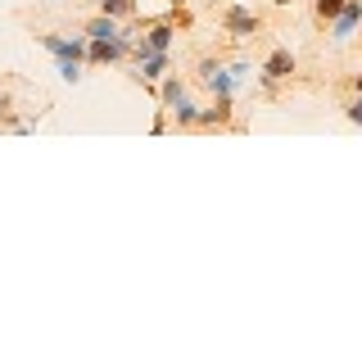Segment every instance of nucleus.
I'll return each instance as SVG.
<instances>
[{
  "label": "nucleus",
  "instance_id": "6e6552de",
  "mask_svg": "<svg viewBox=\"0 0 362 362\" xmlns=\"http://www.w3.org/2000/svg\"><path fill=\"white\" fill-rule=\"evenodd\" d=\"M136 68H141V82H158V77L168 73V68H173V54L168 50H154V54H136Z\"/></svg>",
  "mask_w": 362,
  "mask_h": 362
},
{
  "label": "nucleus",
  "instance_id": "f257e3e1",
  "mask_svg": "<svg viewBox=\"0 0 362 362\" xmlns=\"http://www.w3.org/2000/svg\"><path fill=\"white\" fill-rule=\"evenodd\" d=\"M222 32L226 37H235V41H249V37H258V32H263V18L254 14V9H245V5H226L222 9Z\"/></svg>",
  "mask_w": 362,
  "mask_h": 362
},
{
  "label": "nucleus",
  "instance_id": "4468645a",
  "mask_svg": "<svg viewBox=\"0 0 362 362\" xmlns=\"http://www.w3.org/2000/svg\"><path fill=\"white\" fill-rule=\"evenodd\" d=\"M59 68H54V73L64 77V82H82V59H54Z\"/></svg>",
  "mask_w": 362,
  "mask_h": 362
},
{
  "label": "nucleus",
  "instance_id": "f03ea898",
  "mask_svg": "<svg viewBox=\"0 0 362 362\" xmlns=\"http://www.w3.org/2000/svg\"><path fill=\"white\" fill-rule=\"evenodd\" d=\"M37 45L45 54H54V59H82L86 64V32H77V37H68V32H41Z\"/></svg>",
  "mask_w": 362,
  "mask_h": 362
},
{
  "label": "nucleus",
  "instance_id": "aec40b11",
  "mask_svg": "<svg viewBox=\"0 0 362 362\" xmlns=\"http://www.w3.org/2000/svg\"><path fill=\"white\" fill-rule=\"evenodd\" d=\"M54 5H64V0H54Z\"/></svg>",
  "mask_w": 362,
  "mask_h": 362
},
{
  "label": "nucleus",
  "instance_id": "1a4fd4ad",
  "mask_svg": "<svg viewBox=\"0 0 362 362\" xmlns=\"http://www.w3.org/2000/svg\"><path fill=\"white\" fill-rule=\"evenodd\" d=\"M177 95H186V82H181V73H173V68H168V73L158 77V109H168Z\"/></svg>",
  "mask_w": 362,
  "mask_h": 362
},
{
  "label": "nucleus",
  "instance_id": "dca6fc26",
  "mask_svg": "<svg viewBox=\"0 0 362 362\" xmlns=\"http://www.w3.org/2000/svg\"><path fill=\"white\" fill-rule=\"evenodd\" d=\"M226 68H231L235 82H245V77H249V59H235V64H226Z\"/></svg>",
  "mask_w": 362,
  "mask_h": 362
},
{
  "label": "nucleus",
  "instance_id": "6ab92c4d",
  "mask_svg": "<svg viewBox=\"0 0 362 362\" xmlns=\"http://www.w3.org/2000/svg\"><path fill=\"white\" fill-rule=\"evenodd\" d=\"M272 5H276V9H290V5H294V0H272Z\"/></svg>",
  "mask_w": 362,
  "mask_h": 362
},
{
  "label": "nucleus",
  "instance_id": "423d86ee",
  "mask_svg": "<svg viewBox=\"0 0 362 362\" xmlns=\"http://www.w3.org/2000/svg\"><path fill=\"white\" fill-rule=\"evenodd\" d=\"M199 82L209 86L213 95H235V86H240V82L231 77V68L218 64V59H204V64H199Z\"/></svg>",
  "mask_w": 362,
  "mask_h": 362
},
{
  "label": "nucleus",
  "instance_id": "9d476101",
  "mask_svg": "<svg viewBox=\"0 0 362 362\" xmlns=\"http://www.w3.org/2000/svg\"><path fill=\"white\" fill-rule=\"evenodd\" d=\"M168 118H173V127H195V122H199V109L190 105L186 95H177L173 105H168Z\"/></svg>",
  "mask_w": 362,
  "mask_h": 362
},
{
  "label": "nucleus",
  "instance_id": "20e7f679",
  "mask_svg": "<svg viewBox=\"0 0 362 362\" xmlns=\"http://www.w3.org/2000/svg\"><path fill=\"white\" fill-rule=\"evenodd\" d=\"M294 68H299V59H294L286 45H276V50H272L267 59H263V68H258V73H263V86L272 90L276 82H290V77H294Z\"/></svg>",
  "mask_w": 362,
  "mask_h": 362
},
{
  "label": "nucleus",
  "instance_id": "9b49d317",
  "mask_svg": "<svg viewBox=\"0 0 362 362\" xmlns=\"http://www.w3.org/2000/svg\"><path fill=\"white\" fill-rule=\"evenodd\" d=\"M86 37H122V32H127V28H122V18H109V14H95V18H90L86 23Z\"/></svg>",
  "mask_w": 362,
  "mask_h": 362
},
{
  "label": "nucleus",
  "instance_id": "7ed1b4c3",
  "mask_svg": "<svg viewBox=\"0 0 362 362\" xmlns=\"http://www.w3.org/2000/svg\"><path fill=\"white\" fill-rule=\"evenodd\" d=\"M177 41V23L158 18V23H145V37L132 45V54H154V50H173Z\"/></svg>",
  "mask_w": 362,
  "mask_h": 362
},
{
  "label": "nucleus",
  "instance_id": "39448f33",
  "mask_svg": "<svg viewBox=\"0 0 362 362\" xmlns=\"http://www.w3.org/2000/svg\"><path fill=\"white\" fill-rule=\"evenodd\" d=\"M362 28V0H344V9L335 14L331 23V45H344V41H354V32Z\"/></svg>",
  "mask_w": 362,
  "mask_h": 362
},
{
  "label": "nucleus",
  "instance_id": "f8f14e48",
  "mask_svg": "<svg viewBox=\"0 0 362 362\" xmlns=\"http://www.w3.org/2000/svg\"><path fill=\"white\" fill-rule=\"evenodd\" d=\"M100 14H109V18H136V0H100Z\"/></svg>",
  "mask_w": 362,
  "mask_h": 362
},
{
  "label": "nucleus",
  "instance_id": "0eeeda50",
  "mask_svg": "<svg viewBox=\"0 0 362 362\" xmlns=\"http://www.w3.org/2000/svg\"><path fill=\"white\" fill-rule=\"evenodd\" d=\"M231 95H213L209 109H199V122L195 127H231Z\"/></svg>",
  "mask_w": 362,
  "mask_h": 362
},
{
  "label": "nucleus",
  "instance_id": "a211bd4d",
  "mask_svg": "<svg viewBox=\"0 0 362 362\" xmlns=\"http://www.w3.org/2000/svg\"><path fill=\"white\" fill-rule=\"evenodd\" d=\"M163 5H168V9H186V0H163Z\"/></svg>",
  "mask_w": 362,
  "mask_h": 362
},
{
  "label": "nucleus",
  "instance_id": "ddd939ff",
  "mask_svg": "<svg viewBox=\"0 0 362 362\" xmlns=\"http://www.w3.org/2000/svg\"><path fill=\"white\" fill-rule=\"evenodd\" d=\"M339 9H344V0H317V5H313V14H317V23L326 28V23H335Z\"/></svg>",
  "mask_w": 362,
  "mask_h": 362
},
{
  "label": "nucleus",
  "instance_id": "2eb2a0df",
  "mask_svg": "<svg viewBox=\"0 0 362 362\" xmlns=\"http://www.w3.org/2000/svg\"><path fill=\"white\" fill-rule=\"evenodd\" d=\"M344 118L354 122V127H362V95H354V100L344 105Z\"/></svg>",
  "mask_w": 362,
  "mask_h": 362
},
{
  "label": "nucleus",
  "instance_id": "f3484780",
  "mask_svg": "<svg viewBox=\"0 0 362 362\" xmlns=\"http://www.w3.org/2000/svg\"><path fill=\"white\" fill-rule=\"evenodd\" d=\"M354 90H358V95H362V68H358V73H354Z\"/></svg>",
  "mask_w": 362,
  "mask_h": 362
}]
</instances>
